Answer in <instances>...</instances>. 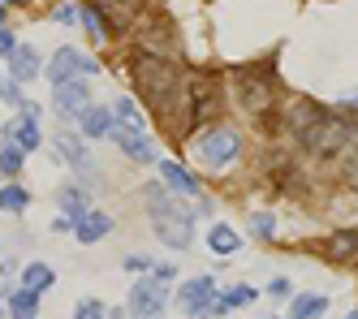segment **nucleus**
Wrapping results in <instances>:
<instances>
[{"label":"nucleus","mask_w":358,"mask_h":319,"mask_svg":"<svg viewBox=\"0 0 358 319\" xmlns=\"http://www.w3.org/2000/svg\"><path fill=\"white\" fill-rule=\"evenodd\" d=\"M182 65L160 57V52H143V57H134V91L143 95V104L151 113L169 108V104L177 99V91H182Z\"/></svg>","instance_id":"1"},{"label":"nucleus","mask_w":358,"mask_h":319,"mask_svg":"<svg viewBox=\"0 0 358 319\" xmlns=\"http://www.w3.org/2000/svg\"><path fill=\"white\" fill-rule=\"evenodd\" d=\"M147 207H151V220H156V237L169 250H186L194 242V211L182 207V194H169L164 181H151L147 185Z\"/></svg>","instance_id":"2"},{"label":"nucleus","mask_w":358,"mask_h":319,"mask_svg":"<svg viewBox=\"0 0 358 319\" xmlns=\"http://www.w3.org/2000/svg\"><path fill=\"white\" fill-rule=\"evenodd\" d=\"M234 91H238V104L264 121L272 108H276V83H272V65H238L234 69Z\"/></svg>","instance_id":"3"},{"label":"nucleus","mask_w":358,"mask_h":319,"mask_svg":"<svg viewBox=\"0 0 358 319\" xmlns=\"http://www.w3.org/2000/svg\"><path fill=\"white\" fill-rule=\"evenodd\" d=\"M350 139H354V125H350L345 117H337V113H328V108H324L311 125H306V134H302L298 143H302L306 155L332 160V155H341V151L350 147Z\"/></svg>","instance_id":"4"},{"label":"nucleus","mask_w":358,"mask_h":319,"mask_svg":"<svg viewBox=\"0 0 358 319\" xmlns=\"http://www.w3.org/2000/svg\"><path fill=\"white\" fill-rule=\"evenodd\" d=\"M242 155V134L238 129H229V125H212L208 134L199 139V160H203V169H229L234 160Z\"/></svg>","instance_id":"5"},{"label":"nucleus","mask_w":358,"mask_h":319,"mask_svg":"<svg viewBox=\"0 0 358 319\" xmlns=\"http://www.w3.org/2000/svg\"><path fill=\"white\" fill-rule=\"evenodd\" d=\"M113 143L130 155V160H138V164H156V147H151V139H147V125H138V121H125V117H117L113 113Z\"/></svg>","instance_id":"6"},{"label":"nucleus","mask_w":358,"mask_h":319,"mask_svg":"<svg viewBox=\"0 0 358 319\" xmlns=\"http://www.w3.org/2000/svg\"><path fill=\"white\" fill-rule=\"evenodd\" d=\"M164 306H169V289H164V281H156L151 272L138 276L134 289H130V315H134V319H160Z\"/></svg>","instance_id":"7"},{"label":"nucleus","mask_w":358,"mask_h":319,"mask_svg":"<svg viewBox=\"0 0 358 319\" xmlns=\"http://www.w3.org/2000/svg\"><path fill=\"white\" fill-rule=\"evenodd\" d=\"M48 83H69V78H91V73H99V61H91V57H83L78 48H61L52 61H48Z\"/></svg>","instance_id":"8"},{"label":"nucleus","mask_w":358,"mask_h":319,"mask_svg":"<svg viewBox=\"0 0 358 319\" xmlns=\"http://www.w3.org/2000/svg\"><path fill=\"white\" fill-rule=\"evenodd\" d=\"M52 108H57V117H65V121H78V113L91 108V91H87L83 78L57 83V91H52Z\"/></svg>","instance_id":"9"},{"label":"nucleus","mask_w":358,"mask_h":319,"mask_svg":"<svg viewBox=\"0 0 358 319\" xmlns=\"http://www.w3.org/2000/svg\"><path fill=\"white\" fill-rule=\"evenodd\" d=\"M156 164H160V177H164L169 190H177L182 199H203V185L186 164H177V160H156Z\"/></svg>","instance_id":"10"},{"label":"nucleus","mask_w":358,"mask_h":319,"mask_svg":"<svg viewBox=\"0 0 358 319\" xmlns=\"http://www.w3.org/2000/svg\"><path fill=\"white\" fill-rule=\"evenodd\" d=\"M212 294H216L212 276H190V281H182V289H177V298H182V306L190 315H203V306L212 302Z\"/></svg>","instance_id":"11"},{"label":"nucleus","mask_w":358,"mask_h":319,"mask_svg":"<svg viewBox=\"0 0 358 319\" xmlns=\"http://www.w3.org/2000/svg\"><path fill=\"white\" fill-rule=\"evenodd\" d=\"M108 233H113V216H104V211H87L83 220H73V237H78L83 246H95V242H104Z\"/></svg>","instance_id":"12"},{"label":"nucleus","mask_w":358,"mask_h":319,"mask_svg":"<svg viewBox=\"0 0 358 319\" xmlns=\"http://www.w3.org/2000/svg\"><path fill=\"white\" fill-rule=\"evenodd\" d=\"M9 73H13V83H31V78H39V73H43L39 52H35L31 43H17L13 57H9Z\"/></svg>","instance_id":"13"},{"label":"nucleus","mask_w":358,"mask_h":319,"mask_svg":"<svg viewBox=\"0 0 358 319\" xmlns=\"http://www.w3.org/2000/svg\"><path fill=\"white\" fill-rule=\"evenodd\" d=\"M324 255L332 263H358V229H337L324 242Z\"/></svg>","instance_id":"14"},{"label":"nucleus","mask_w":358,"mask_h":319,"mask_svg":"<svg viewBox=\"0 0 358 319\" xmlns=\"http://www.w3.org/2000/svg\"><path fill=\"white\" fill-rule=\"evenodd\" d=\"M320 113H324V108H320V104H311V99H289V104H285L289 134H294V139H302V134H306V125H311Z\"/></svg>","instance_id":"15"},{"label":"nucleus","mask_w":358,"mask_h":319,"mask_svg":"<svg viewBox=\"0 0 358 319\" xmlns=\"http://www.w3.org/2000/svg\"><path fill=\"white\" fill-rule=\"evenodd\" d=\"M5 139H13L22 151H35V147L43 143V129H39V121H31V117H17V121L5 125Z\"/></svg>","instance_id":"16"},{"label":"nucleus","mask_w":358,"mask_h":319,"mask_svg":"<svg viewBox=\"0 0 358 319\" xmlns=\"http://www.w3.org/2000/svg\"><path fill=\"white\" fill-rule=\"evenodd\" d=\"M91 5L104 13V17H113V26H125V22L138 17V9L147 5V0H91Z\"/></svg>","instance_id":"17"},{"label":"nucleus","mask_w":358,"mask_h":319,"mask_svg":"<svg viewBox=\"0 0 358 319\" xmlns=\"http://www.w3.org/2000/svg\"><path fill=\"white\" fill-rule=\"evenodd\" d=\"M78 129H83L87 139H104L108 129H113V108H95V104H91V108H83L78 113Z\"/></svg>","instance_id":"18"},{"label":"nucleus","mask_w":358,"mask_h":319,"mask_svg":"<svg viewBox=\"0 0 358 319\" xmlns=\"http://www.w3.org/2000/svg\"><path fill=\"white\" fill-rule=\"evenodd\" d=\"M57 203H61V216H69V220H83L87 211H91V203H87V190H83V185H65V190L57 194Z\"/></svg>","instance_id":"19"},{"label":"nucleus","mask_w":358,"mask_h":319,"mask_svg":"<svg viewBox=\"0 0 358 319\" xmlns=\"http://www.w3.org/2000/svg\"><path fill=\"white\" fill-rule=\"evenodd\" d=\"M208 246H212V255H238L242 250V237L229 225H212L208 229Z\"/></svg>","instance_id":"20"},{"label":"nucleus","mask_w":358,"mask_h":319,"mask_svg":"<svg viewBox=\"0 0 358 319\" xmlns=\"http://www.w3.org/2000/svg\"><path fill=\"white\" fill-rule=\"evenodd\" d=\"M27 207H31V190H27V185H17V181L0 185V211L17 216V211H27Z\"/></svg>","instance_id":"21"},{"label":"nucleus","mask_w":358,"mask_h":319,"mask_svg":"<svg viewBox=\"0 0 358 319\" xmlns=\"http://www.w3.org/2000/svg\"><path fill=\"white\" fill-rule=\"evenodd\" d=\"M324 311H328V298H320V294H298L289 302V319H320Z\"/></svg>","instance_id":"22"},{"label":"nucleus","mask_w":358,"mask_h":319,"mask_svg":"<svg viewBox=\"0 0 358 319\" xmlns=\"http://www.w3.org/2000/svg\"><path fill=\"white\" fill-rule=\"evenodd\" d=\"M52 281H57V272L48 263H27V272H22V289H35V294L52 289Z\"/></svg>","instance_id":"23"},{"label":"nucleus","mask_w":358,"mask_h":319,"mask_svg":"<svg viewBox=\"0 0 358 319\" xmlns=\"http://www.w3.org/2000/svg\"><path fill=\"white\" fill-rule=\"evenodd\" d=\"M22 164H27V151H22L13 139H5V143H0V173H5V177H17Z\"/></svg>","instance_id":"24"},{"label":"nucleus","mask_w":358,"mask_h":319,"mask_svg":"<svg viewBox=\"0 0 358 319\" xmlns=\"http://www.w3.org/2000/svg\"><path fill=\"white\" fill-rule=\"evenodd\" d=\"M57 151L65 155V164H73V169H87V160H91L87 147L73 139V134H61V139H57Z\"/></svg>","instance_id":"25"},{"label":"nucleus","mask_w":358,"mask_h":319,"mask_svg":"<svg viewBox=\"0 0 358 319\" xmlns=\"http://www.w3.org/2000/svg\"><path fill=\"white\" fill-rule=\"evenodd\" d=\"M9 311H13L17 319H35V311H39V294H35V289H17V294L9 298Z\"/></svg>","instance_id":"26"},{"label":"nucleus","mask_w":358,"mask_h":319,"mask_svg":"<svg viewBox=\"0 0 358 319\" xmlns=\"http://www.w3.org/2000/svg\"><path fill=\"white\" fill-rule=\"evenodd\" d=\"M255 298H259V289H255V285H234V289H229V294H224L229 311H234V306H250Z\"/></svg>","instance_id":"27"},{"label":"nucleus","mask_w":358,"mask_h":319,"mask_svg":"<svg viewBox=\"0 0 358 319\" xmlns=\"http://www.w3.org/2000/svg\"><path fill=\"white\" fill-rule=\"evenodd\" d=\"M341 155H345V185H350V190H358V139H350V147Z\"/></svg>","instance_id":"28"},{"label":"nucleus","mask_w":358,"mask_h":319,"mask_svg":"<svg viewBox=\"0 0 358 319\" xmlns=\"http://www.w3.org/2000/svg\"><path fill=\"white\" fill-rule=\"evenodd\" d=\"M73 319H108V311H104L99 298H83L78 306H73Z\"/></svg>","instance_id":"29"},{"label":"nucleus","mask_w":358,"mask_h":319,"mask_svg":"<svg viewBox=\"0 0 358 319\" xmlns=\"http://www.w3.org/2000/svg\"><path fill=\"white\" fill-rule=\"evenodd\" d=\"M250 229H255V237H264V242H272V237H276V220L268 216V211H255V216H250Z\"/></svg>","instance_id":"30"},{"label":"nucleus","mask_w":358,"mask_h":319,"mask_svg":"<svg viewBox=\"0 0 358 319\" xmlns=\"http://www.w3.org/2000/svg\"><path fill=\"white\" fill-rule=\"evenodd\" d=\"M0 104H9V108H22V83H13V78H5V83H0Z\"/></svg>","instance_id":"31"},{"label":"nucleus","mask_w":358,"mask_h":319,"mask_svg":"<svg viewBox=\"0 0 358 319\" xmlns=\"http://www.w3.org/2000/svg\"><path fill=\"white\" fill-rule=\"evenodd\" d=\"M78 17H83L78 5H61V9H57V22H61V26H78Z\"/></svg>","instance_id":"32"},{"label":"nucleus","mask_w":358,"mask_h":319,"mask_svg":"<svg viewBox=\"0 0 358 319\" xmlns=\"http://www.w3.org/2000/svg\"><path fill=\"white\" fill-rule=\"evenodd\" d=\"M125 268H130V272H138V276H147L151 268H156V263H151V259H143V255H130V259H125Z\"/></svg>","instance_id":"33"},{"label":"nucleus","mask_w":358,"mask_h":319,"mask_svg":"<svg viewBox=\"0 0 358 319\" xmlns=\"http://www.w3.org/2000/svg\"><path fill=\"white\" fill-rule=\"evenodd\" d=\"M268 294H272V298H289V294H294V285H289L285 276H276V281L268 285Z\"/></svg>","instance_id":"34"},{"label":"nucleus","mask_w":358,"mask_h":319,"mask_svg":"<svg viewBox=\"0 0 358 319\" xmlns=\"http://www.w3.org/2000/svg\"><path fill=\"white\" fill-rule=\"evenodd\" d=\"M13 48H17L13 31H5V26H0V57H13Z\"/></svg>","instance_id":"35"},{"label":"nucleus","mask_w":358,"mask_h":319,"mask_svg":"<svg viewBox=\"0 0 358 319\" xmlns=\"http://www.w3.org/2000/svg\"><path fill=\"white\" fill-rule=\"evenodd\" d=\"M52 233H73V220H69V216H57V220H52Z\"/></svg>","instance_id":"36"},{"label":"nucleus","mask_w":358,"mask_h":319,"mask_svg":"<svg viewBox=\"0 0 358 319\" xmlns=\"http://www.w3.org/2000/svg\"><path fill=\"white\" fill-rule=\"evenodd\" d=\"M0 5H31V0H0Z\"/></svg>","instance_id":"37"},{"label":"nucleus","mask_w":358,"mask_h":319,"mask_svg":"<svg viewBox=\"0 0 358 319\" xmlns=\"http://www.w3.org/2000/svg\"><path fill=\"white\" fill-rule=\"evenodd\" d=\"M345 108H358V95H350V99H345Z\"/></svg>","instance_id":"38"},{"label":"nucleus","mask_w":358,"mask_h":319,"mask_svg":"<svg viewBox=\"0 0 358 319\" xmlns=\"http://www.w3.org/2000/svg\"><path fill=\"white\" fill-rule=\"evenodd\" d=\"M0 26H5V5H0Z\"/></svg>","instance_id":"39"},{"label":"nucleus","mask_w":358,"mask_h":319,"mask_svg":"<svg viewBox=\"0 0 358 319\" xmlns=\"http://www.w3.org/2000/svg\"><path fill=\"white\" fill-rule=\"evenodd\" d=\"M345 319H358V311H350V315H345Z\"/></svg>","instance_id":"40"}]
</instances>
